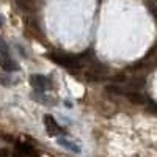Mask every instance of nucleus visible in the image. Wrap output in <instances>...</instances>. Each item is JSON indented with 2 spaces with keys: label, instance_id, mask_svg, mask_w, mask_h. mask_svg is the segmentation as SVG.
I'll list each match as a JSON object with an SVG mask.
<instances>
[{
  "label": "nucleus",
  "instance_id": "7",
  "mask_svg": "<svg viewBox=\"0 0 157 157\" xmlns=\"http://www.w3.org/2000/svg\"><path fill=\"white\" fill-rule=\"evenodd\" d=\"M107 91H109V93H113V94H124V90L120 88L118 85H109Z\"/></svg>",
  "mask_w": 157,
  "mask_h": 157
},
{
  "label": "nucleus",
  "instance_id": "1",
  "mask_svg": "<svg viewBox=\"0 0 157 157\" xmlns=\"http://www.w3.org/2000/svg\"><path fill=\"white\" fill-rule=\"evenodd\" d=\"M49 58L52 61H55L60 66H64V68H75L77 66V61H78V57L75 55H69V54H50Z\"/></svg>",
  "mask_w": 157,
  "mask_h": 157
},
{
  "label": "nucleus",
  "instance_id": "9",
  "mask_svg": "<svg viewBox=\"0 0 157 157\" xmlns=\"http://www.w3.org/2000/svg\"><path fill=\"white\" fill-rule=\"evenodd\" d=\"M33 2L35 0H17V5L21 8H30V6H33Z\"/></svg>",
  "mask_w": 157,
  "mask_h": 157
},
{
  "label": "nucleus",
  "instance_id": "5",
  "mask_svg": "<svg viewBox=\"0 0 157 157\" xmlns=\"http://www.w3.org/2000/svg\"><path fill=\"white\" fill-rule=\"evenodd\" d=\"M126 96L129 98L130 102H134V104H145V98H143L141 94H138V93H127Z\"/></svg>",
  "mask_w": 157,
  "mask_h": 157
},
{
  "label": "nucleus",
  "instance_id": "8",
  "mask_svg": "<svg viewBox=\"0 0 157 157\" xmlns=\"http://www.w3.org/2000/svg\"><path fill=\"white\" fill-rule=\"evenodd\" d=\"M60 145H63V146H66L68 149H71L72 152H80V149H78L77 146H74L71 141H66V140H60Z\"/></svg>",
  "mask_w": 157,
  "mask_h": 157
},
{
  "label": "nucleus",
  "instance_id": "12",
  "mask_svg": "<svg viewBox=\"0 0 157 157\" xmlns=\"http://www.w3.org/2000/svg\"><path fill=\"white\" fill-rule=\"evenodd\" d=\"M0 157H8V151L6 149H2V151H0Z\"/></svg>",
  "mask_w": 157,
  "mask_h": 157
},
{
  "label": "nucleus",
  "instance_id": "4",
  "mask_svg": "<svg viewBox=\"0 0 157 157\" xmlns=\"http://www.w3.org/2000/svg\"><path fill=\"white\" fill-rule=\"evenodd\" d=\"M0 66H2V69L5 71H19V66H17V63H14L11 58L5 57L0 60Z\"/></svg>",
  "mask_w": 157,
  "mask_h": 157
},
{
  "label": "nucleus",
  "instance_id": "10",
  "mask_svg": "<svg viewBox=\"0 0 157 157\" xmlns=\"http://www.w3.org/2000/svg\"><path fill=\"white\" fill-rule=\"evenodd\" d=\"M0 52H2V54H8V46H6V43H5V39H2L0 38Z\"/></svg>",
  "mask_w": 157,
  "mask_h": 157
},
{
  "label": "nucleus",
  "instance_id": "11",
  "mask_svg": "<svg viewBox=\"0 0 157 157\" xmlns=\"http://www.w3.org/2000/svg\"><path fill=\"white\" fill-rule=\"evenodd\" d=\"M0 85H10V78H6V77H2L0 75Z\"/></svg>",
  "mask_w": 157,
  "mask_h": 157
},
{
  "label": "nucleus",
  "instance_id": "2",
  "mask_svg": "<svg viewBox=\"0 0 157 157\" xmlns=\"http://www.w3.org/2000/svg\"><path fill=\"white\" fill-rule=\"evenodd\" d=\"M30 83H32V86L36 90V91H47L52 85H50V82H49V78L47 77H44V75H39V74H33V75H30Z\"/></svg>",
  "mask_w": 157,
  "mask_h": 157
},
{
  "label": "nucleus",
  "instance_id": "6",
  "mask_svg": "<svg viewBox=\"0 0 157 157\" xmlns=\"http://www.w3.org/2000/svg\"><path fill=\"white\" fill-rule=\"evenodd\" d=\"M17 148L25 152V154H29V155H35V149L30 146V145H25V143H17Z\"/></svg>",
  "mask_w": 157,
  "mask_h": 157
},
{
  "label": "nucleus",
  "instance_id": "13",
  "mask_svg": "<svg viewBox=\"0 0 157 157\" xmlns=\"http://www.w3.org/2000/svg\"><path fill=\"white\" fill-rule=\"evenodd\" d=\"M2 25H3V17L0 16V27H2Z\"/></svg>",
  "mask_w": 157,
  "mask_h": 157
},
{
  "label": "nucleus",
  "instance_id": "3",
  "mask_svg": "<svg viewBox=\"0 0 157 157\" xmlns=\"http://www.w3.org/2000/svg\"><path fill=\"white\" fill-rule=\"evenodd\" d=\"M44 126H46L47 134H49L50 137H52V135H58L61 130H63V129L58 126V123L55 121V118L50 116V115H46V116H44Z\"/></svg>",
  "mask_w": 157,
  "mask_h": 157
}]
</instances>
